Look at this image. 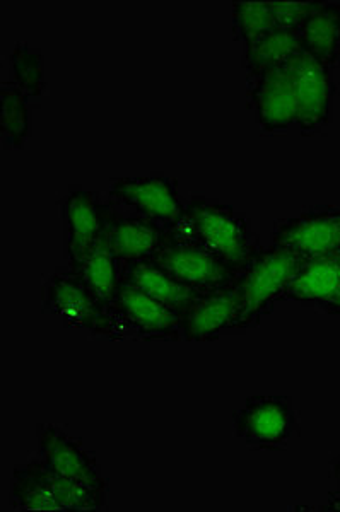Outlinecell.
<instances>
[{
    "label": "cell",
    "mask_w": 340,
    "mask_h": 512,
    "mask_svg": "<svg viewBox=\"0 0 340 512\" xmlns=\"http://www.w3.org/2000/svg\"><path fill=\"white\" fill-rule=\"evenodd\" d=\"M108 483L60 477L38 458L14 466L11 504L16 511H101L108 506Z\"/></svg>",
    "instance_id": "1"
},
{
    "label": "cell",
    "mask_w": 340,
    "mask_h": 512,
    "mask_svg": "<svg viewBox=\"0 0 340 512\" xmlns=\"http://www.w3.org/2000/svg\"><path fill=\"white\" fill-rule=\"evenodd\" d=\"M305 260L277 246H262L245 265L236 289L240 294L241 316L236 333L257 326L279 301L286 299L289 286Z\"/></svg>",
    "instance_id": "2"
},
{
    "label": "cell",
    "mask_w": 340,
    "mask_h": 512,
    "mask_svg": "<svg viewBox=\"0 0 340 512\" xmlns=\"http://www.w3.org/2000/svg\"><path fill=\"white\" fill-rule=\"evenodd\" d=\"M185 212L194 221L199 246L231 267L243 270L262 248L247 214L231 205L194 195L185 202Z\"/></svg>",
    "instance_id": "3"
},
{
    "label": "cell",
    "mask_w": 340,
    "mask_h": 512,
    "mask_svg": "<svg viewBox=\"0 0 340 512\" xmlns=\"http://www.w3.org/2000/svg\"><path fill=\"white\" fill-rule=\"evenodd\" d=\"M43 309L65 326L86 330L94 337L106 338L108 306L72 268L60 267L45 280Z\"/></svg>",
    "instance_id": "4"
},
{
    "label": "cell",
    "mask_w": 340,
    "mask_h": 512,
    "mask_svg": "<svg viewBox=\"0 0 340 512\" xmlns=\"http://www.w3.org/2000/svg\"><path fill=\"white\" fill-rule=\"evenodd\" d=\"M270 245L305 262L340 253V205H318L276 222Z\"/></svg>",
    "instance_id": "5"
},
{
    "label": "cell",
    "mask_w": 340,
    "mask_h": 512,
    "mask_svg": "<svg viewBox=\"0 0 340 512\" xmlns=\"http://www.w3.org/2000/svg\"><path fill=\"white\" fill-rule=\"evenodd\" d=\"M233 429L252 449L281 451L298 431L293 400L279 395L250 396L233 414Z\"/></svg>",
    "instance_id": "6"
},
{
    "label": "cell",
    "mask_w": 340,
    "mask_h": 512,
    "mask_svg": "<svg viewBox=\"0 0 340 512\" xmlns=\"http://www.w3.org/2000/svg\"><path fill=\"white\" fill-rule=\"evenodd\" d=\"M103 239L120 263L153 260L166 243L165 226L125 209L113 200H101Z\"/></svg>",
    "instance_id": "7"
},
{
    "label": "cell",
    "mask_w": 340,
    "mask_h": 512,
    "mask_svg": "<svg viewBox=\"0 0 340 512\" xmlns=\"http://www.w3.org/2000/svg\"><path fill=\"white\" fill-rule=\"evenodd\" d=\"M110 306L122 321L127 340H183L180 313L129 284H118Z\"/></svg>",
    "instance_id": "8"
},
{
    "label": "cell",
    "mask_w": 340,
    "mask_h": 512,
    "mask_svg": "<svg viewBox=\"0 0 340 512\" xmlns=\"http://www.w3.org/2000/svg\"><path fill=\"white\" fill-rule=\"evenodd\" d=\"M108 198L165 227L178 221L185 212V202L178 192V183L161 173L117 178L112 181Z\"/></svg>",
    "instance_id": "9"
},
{
    "label": "cell",
    "mask_w": 340,
    "mask_h": 512,
    "mask_svg": "<svg viewBox=\"0 0 340 512\" xmlns=\"http://www.w3.org/2000/svg\"><path fill=\"white\" fill-rule=\"evenodd\" d=\"M153 260L168 270L178 282L200 294L235 287L243 272L212 255L211 251L204 250L202 246L166 243Z\"/></svg>",
    "instance_id": "10"
},
{
    "label": "cell",
    "mask_w": 340,
    "mask_h": 512,
    "mask_svg": "<svg viewBox=\"0 0 340 512\" xmlns=\"http://www.w3.org/2000/svg\"><path fill=\"white\" fill-rule=\"evenodd\" d=\"M293 74L299 101L298 130L303 135L317 134L332 122L334 110V69L298 53L288 64Z\"/></svg>",
    "instance_id": "11"
},
{
    "label": "cell",
    "mask_w": 340,
    "mask_h": 512,
    "mask_svg": "<svg viewBox=\"0 0 340 512\" xmlns=\"http://www.w3.org/2000/svg\"><path fill=\"white\" fill-rule=\"evenodd\" d=\"M248 105L265 134L298 128V93L288 65L248 81Z\"/></svg>",
    "instance_id": "12"
},
{
    "label": "cell",
    "mask_w": 340,
    "mask_h": 512,
    "mask_svg": "<svg viewBox=\"0 0 340 512\" xmlns=\"http://www.w3.org/2000/svg\"><path fill=\"white\" fill-rule=\"evenodd\" d=\"M36 444V458L60 477L76 482L108 483L101 475L94 453L84 448L83 441L67 434L59 425H38Z\"/></svg>",
    "instance_id": "13"
},
{
    "label": "cell",
    "mask_w": 340,
    "mask_h": 512,
    "mask_svg": "<svg viewBox=\"0 0 340 512\" xmlns=\"http://www.w3.org/2000/svg\"><path fill=\"white\" fill-rule=\"evenodd\" d=\"M241 316L238 289L202 294L180 313L182 337L187 342H212L236 333Z\"/></svg>",
    "instance_id": "14"
},
{
    "label": "cell",
    "mask_w": 340,
    "mask_h": 512,
    "mask_svg": "<svg viewBox=\"0 0 340 512\" xmlns=\"http://www.w3.org/2000/svg\"><path fill=\"white\" fill-rule=\"evenodd\" d=\"M60 207L64 217L67 263L77 262L103 236L101 198L91 190L74 187L62 198Z\"/></svg>",
    "instance_id": "15"
},
{
    "label": "cell",
    "mask_w": 340,
    "mask_h": 512,
    "mask_svg": "<svg viewBox=\"0 0 340 512\" xmlns=\"http://www.w3.org/2000/svg\"><path fill=\"white\" fill-rule=\"evenodd\" d=\"M286 299L340 315V253L306 262L291 282Z\"/></svg>",
    "instance_id": "16"
},
{
    "label": "cell",
    "mask_w": 340,
    "mask_h": 512,
    "mask_svg": "<svg viewBox=\"0 0 340 512\" xmlns=\"http://www.w3.org/2000/svg\"><path fill=\"white\" fill-rule=\"evenodd\" d=\"M301 50L311 59L335 69L340 65V2L318 0V6L299 26Z\"/></svg>",
    "instance_id": "17"
},
{
    "label": "cell",
    "mask_w": 340,
    "mask_h": 512,
    "mask_svg": "<svg viewBox=\"0 0 340 512\" xmlns=\"http://www.w3.org/2000/svg\"><path fill=\"white\" fill-rule=\"evenodd\" d=\"M120 282L146 292L147 296L168 304L170 308L182 313L188 304L202 296L200 292L190 289L173 275L158 265L154 260L127 263L120 270Z\"/></svg>",
    "instance_id": "18"
},
{
    "label": "cell",
    "mask_w": 340,
    "mask_h": 512,
    "mask_svg": "<svg viewBox=\"0 0 340 512\" xmlns=\"http://www.w3.org/2000/svg\"><path fill=\"white\" fill-rule=\"evenodd\" d=\"M301 52L299 30L274 28L250 47L243 48V69L247 70L248 81H253L270 70L286 67Z\"/></svg>",
    "instance_id": "19"
},
{
    "label": "cell",
    "mask_w": 340,
    "mask_h": 512,
    "mask_svg": "<svg viewBox=\"0 0 340 512\" xmlns=\"http://www.w3.org/2000/svg\"><path fill=\"white\" fill-rule=\"evenodd\" d=\"M67 267L72 268L100 296L106 306L112 304L120 284L122 268L112 250L106 245L103 236L83 258H79L77 262L67 263Z\"/></svg>",
    "instance_id": "20"
},
{
    "label": "cell",
    "mask_w": 340,
    "mask_h": 512,
    "mask_svg": "<svg viewBox=\"0 0 340 512\" xmlns=\"http://www.w3.org/2000/svg\"><path fill=\"white\" fill-rule=\"evenodd\" d=\"M30 98L11 81L0 84V134L7 149H23L30 139Z\"/></svg>",
    "instance_id": "21"
},
{
    "label": "cell",
    "mask_w": 340,
    "mask_h": 512,
    "mask_svg": "<svg viewBox=\"0 0 340 512\" xmlns=\"http://www.w3.org/2000/svg\"><path fill=\"white\" fill-rule=\"evenodd\" d=\"M9 74L14 86H18L28 98H40L47 89L45 57L42 50L18 43L9 55Z\"/></svg>",
    "instance_id": "22"
},
{
    "label": "cell",
    "mask_w": 340,
    "mask_h": 512,
    "mask_svg": "<svg viewBox=\"0 0 340 512\" xmlns=\"http://www.w3.org/2000/svg\"><path fill=\"white\" fill-rule=\"evenodd\" d=\"M233 35L243 43V48L260 40L269 31L277 28L276 18L270 2H233L231 4Z\"/></svg>",
    "instance_id": "23"
},
{
    "label": "cell",
    "mask_w": 340,
    "mask_h": 512,
    "mask_svg": "<svg viewBox=\"0 0 340 512\" xmlns=\"http://www.w3.org/2000/svg\"><path fill=\"white\" fill-rule=\"evenodd\" d=\"M277 28H288V30H299V26L305 23L306 18L318 6V0L308 2H270Z\"/></svg>",
    "instance_id": "24"
},
{
    "label": "cell",
    "mask_w": 340,
    "mask_h": 512,
    "mask_svg": "<svg viewBox=\"0 0 340 512\" xmlns=\"http://www.w3.org/2000/svg\"><path fill=\"white\" fill-rule=\"evenodd\" d=\"M323 511H340V490L330 492L329 501L322 507Z\"/></svg>",
    "instance_id": "25"
},
{
    "label": "cell",
    "mask_w": 340,
    "mask_h": 512,
    "mask_svg": "<svg viewBox=\"0 0 340 512\" xmlns=\"http://www.w3.org/2000/svg\"><path fill=\"white\" fill-rule=\"evenodd\" d=\"M332 475H334V478L337 480L340 487V454L334 461H332Z\"/></svg>",
    "instance_id": "26"
}]
</instances>
